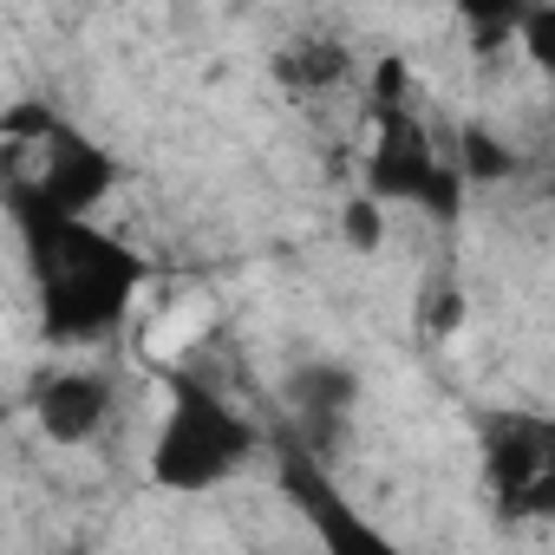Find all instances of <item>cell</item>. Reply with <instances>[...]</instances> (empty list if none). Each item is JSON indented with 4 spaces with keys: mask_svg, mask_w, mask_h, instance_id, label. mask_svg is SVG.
I'll use <instances>...</instances> for the list:
<instances>
[{
    "mask_svg": "<svg viewBox=\"0 0 555 555\" xmlns=\"http://www.w3.org/2000/svg\"><path fill=\"white\" fill-rule=\"evenodd\" d=\"M0 196H8V209L21 222V242H27L47 340H66V347L105 340L144 288V261L118 235H105L79 216H60L21 164L0 170Z\"/></svg>",
    "mask_w": 555,
    "mask_h": 555,
    "instance_id": "obj_1",
    "label": "cell"
},
{
    "mask_svg": "<svg viewBox=\"0 0 555 555\" xmlns=\"http://www.w3.org/2000/svg\"><path fill=\"white\" fill-rule=\"evenodd\" d=\"M248 451H255V425L222 392H209L203 379L177 373L164 431L151 444V477L164 490H216L222 477H235L248 464Z\"/></svg>",
    "mask_w": 555,
    "mask_h": 555,
    "instance_id": "obj_2",
    "label": "cell"
},
{
    "mask_svg": "<svg viewBox=\"0 0 555 555\" xmlns=\"http://www.w3.org/2000/svg\"><path fill=\"white\" fill-rule=\"evenodd\" d=\"M373 118H379V144L366 157V190H373L366 203H425L431 216H457L464 183H457L451 157L431 144V131L405 105L373 112Z\"/></svg>",
    "mask_w": 555,
    "mask_h": 555,
    "instance_id": "obj_3",
    "label": "cell"
},
{
    "mask_svg": "<svg viewBox=\"0 0 555 555\" xmlns=\"http://www.w3.org/2000/svg\"><path fill=\"white\" fill-rule=\"evenodd\" d=\"M483 477L509 516H548L555 509V431L529 412H490L483 418Z\"/></svg>",
    "mask_w": 555,
    "mask_h": 555,
    "instance_id": "obj_4",
    "label": "cell"
},
{
    "mask_svg": "<svg viewBox=\"0 0 555 555\" xmlns=\"http://www.w3.org/2000/svg\"><path fill=\"white\" fill-rule=\"evenodd\" d=\"M282 470H288V496L308 509V522H314V535H321L327 555H399V548L327 483V470L314 464V451H301L295 438H288V451H282Z\"/></svg>",
    "mask_w": 555,
    "mask_h": 555,
    "instance_id": "obj_5",
    "label": "cell"
},
{
    "mask_svg": "<svg viewBox=\"0 0 555 555\" xmlns=\"http://www.w3.org/2000/svg\"><path fill=\"white\" fill-rule=\"evenodd\" d=\"M40 151H47V157H40L34 190H40L60 216H79V222H86V209H99V203L112 196V183H118L112 151L92 144V138H79V131H66V125H60Z\"/></svg>",
    "mask_w": 555,
    "mask_h": 555,
    "instance_id": "obj_6",
    "label": "cell"
},
{
    "mask_svg": "<svg viewBox=\"0 0 555 555\" xmlns=\"http://www.w3.org/2000/svg\"><path fill=\"white\" fill-rule=\"evenodd\" d=\"M34 418L53 444H86L112 418V379L99 366H66V373L34 386Z\"/></svg>",
    "mask_w": 555,
    "mask_h": 555,
    "instance_id": "obj_7",
    "label": "cell"
},
{
    "mask_svg": "<svg viewBox=\"0 0 555 555\" xmlns=\"http://www.w3.org/2000/svg\"><path fill=\"white\" fill-rule=\"evenodd\" d=\"M360 399V379L347 366H295L288 373V405H295V444L314 451L334 438V425L353 412Z\"/></svg>",
    "mask_w": 555,
    "mask_h": 555,
    "instance_id": "obj_8",
    "label": "cell"
},
{
    "mask_svg": "<svg viewBox=\"0 0 555 555\" xmlns=\"http://www.w3.org/2000/svg\"><path fill=\"white\" fill-rule=\"evenodd\" d=\"M274 73H282L288 86H301V92H314V86H340L353 73V60L334 40H301V47H288L282 60H274Z\"/></svg>",
    "mask_w": 555,
    "mask_h": 555,
    "instance_id": "obj_9",
    "label": "cell"
},
{
    "mask_svg": "<svg viewBox=\"0 0 555 555\" xmlns=\"http://www.w3.org/2000/svg\"><path fill=\"white\" fill-rule=\"evenodd\" d=\"M451 170H457V183H503V177L516 170V157H509V144H503L496 131L464 125V131H457V157H451Z\"/></svg>",
    "mask_w": 555,
    "mask_h": 555,
    "instance_id": "obj_10",
    "label": "cell"
},
{
    "mask_svg": "<svg viewBox=\"0 0 555 555\" xmlns=\"http://www.w3.org/2000/svg\"><path fill=\"white\" fill-rule=\"evenodd\" d=\"M405 86H412L405 60H399V53H386V60L373 66V112H392V105H405Z\"/></svg>",
    "mask_w": 555,
    "mask_h": 555,
    "instance_id": "obj_11",
    "label": "cell"
},
{
    "mask_svg": "<svg viewBox=\"0 0 555 555\" xmlns=\"http://www.w3.org/2000/svg\"><path fill=\"white\" fill-rule=\"evenodd\" d=\"M0 131L21 138V144H27V138H34V144H47V138L60 131V118H53L47 105H21V112H8V125H0Z\"/></svg>",
    "mask_w": 555,
    "mask_h": 555,
    "instance_id": "obj_12",
    "label": "cell"
},
{
    "mask_svg": "<svg viewBox=\"0 0 555 555\" xmlns=\"http://www.w3.org/2000/svg\"><path fill=\"white\" fill-rule=\"evenodd\" d=\"M522 40H529V60H555V14L548 8H522V27H516Z\"/></svg>",
    "mask_w": 555,
    "mask_h": 555,
    "instance_id": "obj_13",
    "label": "cell"
},
{
    "mask_svg": "<svg viewBox=\"0 0 555 555\" xmlns=\"http://www.w3.org/2000/svg\"><path fill=\"white\" fill-rule=\"evenodd\" d=\"M457 321H464V295H457V288H444V282H438V288H431V295H425V334H451V327H457Z\"/></svg>",
    "mask_w": 555,
    "mask_h": 555,
    "instance_id": "obj_14",
    "label": "cell"
},
{
    "mask_svg": "<svg viewBox=\"0 0 555 555\" xmlns=\"http://www.w3.org/2000/svg\"><path fill=\"white\" fill-rule=\"evenodd\" d=\"M340 229H347V242L353 248H379V203H347V216H340Z\"/></svg>",
    "mask_w": 555,
    "mask_h": 555,
    "instance_id": "obj_15",
    "label": "cell"
}]
</instances>
